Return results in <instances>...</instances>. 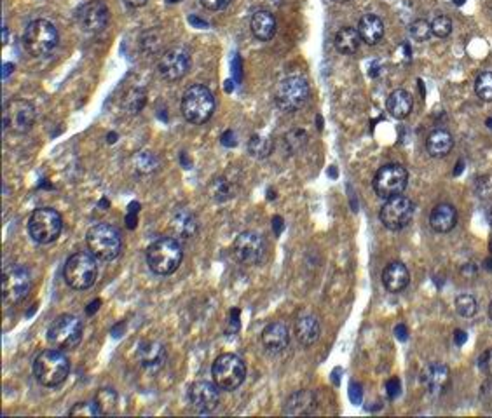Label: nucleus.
<instances>
[{"label":"nucleus","mask_w":492,"mask_h":418,"mask_svg":"<svg viewBox=\"0 0 492 418\" xmlns=\"http://www.w3.org/2000/svg\"><path fill=\"white\" fill-rule=\"evenodd\" d=\"M452 147H454V140L451 132L445 129H436L426 140V150L431 157H445L452 150Z\"/></svg>","instance_id":"c756f323"},{"label":"nucleus","mask_w":492,"mask_h":418,"mask_svg":"<svg viewBox=\"0 0 492 418\" xmlns=\"http://www.w3.org/2000/svg\"><path fill=\"white\" fill-rule=\"evenodd\" d=\"M143 107H145V91H142V89H133L126 100H124V108L131 113H138Z\"/></svg>","instance_id":"4c0bfd02"},{"label":"nucleus","mask_w":492,"mask_h":418,"mask_svg":"<svg viewBox=\"0 0 492 418\" xmlns=\"http://www.w3.org/2000/svg\"><path fill=\"white\" fill-rule=\"evenodd\" d=\"M4 127L14 135H25L35 124V107L30 101L13 98L4 105Z\"/></svg>","instance_id":"f8f14e48"},{"label":"nucleus","mask_w":492,"mask_h":418,"mask_svg":"<svg viewBox=\"0 0 492 418\" xmlns=\"http://www.w3.org/2000/svg\"><path fill=\"white\" fill-rule=\"evenodd\" d=\"M250 28H252V33L255 35V38H259V41H271L276 35V28H278V26H276L275 14L264 9L257 11L252 16V21H250Z\"/></svg>","instance_id":"a878e982"},{"label":"nucleus","mask_w":492,"mask_h":418,"mask_svg":"<svg viewBox=\"0 0 492 418\" xmlns=\"http://www.w3.org/2000/svg\"><path fill=\"white\" fill-rule=\"evenodd\" d=\"M126 2V6L130 7H135V9H138V7H143L148 0H124Z\"/></svg>","instance_id":"3c124183"},{"label":"nucleus","mask_w":492,"mask_h":418,"mask_svg":"<svg viewBox=\"0 0 492 418\" xmlns=\"http://www.w3.org/2000/svg\"><path fill=\"white\" fill-rule=\"evenodd\" d=\"M70 417H100V409L95 401L88 402H77L72 409L68 412Z\"/></svg>","instance_id":"a19ab883"},{"label":"nucleus","mask_w":492,"mask_h":418,"mask_svg":"<svg viewBox=\"0 0 492 418\" xmlns=\"http://www.w3.org/2000/svg\"><path fill=\"white\" fill-rule=\"evenodd\" d=\"M175 2H178V0H175Z\"/></svg>","instance_id":"052dcab7"},{"label":"nucleus","mask_w":492,"mask_h":418,"mask_svg":"<svg viewBox=\"0 0 492 418\" xmlns=\"http://www.w3.org/2000/svg\"><path fill=\"white\" fill-rule=\"evenodd\" d=\"M147 265L155 276H171L183 260V249L175 237H161L147 248Z\"/></svg>","instance_id":"f257e3e1"},{"label":"nucleus","mask_w":492,"mask_h":418,"mask_svg":"<svg viewBox=\"0 0 492 418\" xmlns=\"http://www.w3.org/2000/svg\"><path fill=\"white\" fill-rule=\"evenodd\" d=\"M63 220L53 208H39L29 218V234L39 244H51L61 236Z\"/></svg>","instance_id":"6e6552de"},{"label":"nucleus","mask_w":492,"mask_h":418,"mask_svg":"<svg viewBox=\"0 0 492 418\" xmlns=\"http://www.w3.org/2000/svg\"><path fill=\"white\" fill-rule=\"evenodd\" d=\"M319 335H322V324H319L318 318H314V315H302L295 323V337L299 340L300 345H314L319 340Z\"/></svg>","instance_id":"393cba45"},{"label":"nucleus","mask_w":492,"mask_h":418,"mask_svg":"<svg viewBox=\"0 0 492 418\" xmlns=\"http://www.w3.org/2000/svg\"><path fill=\"white\" fill-rule=\"evenodd\" d=\"M136 357H138V362L142 365L143 370L159 371L166 362L168 354L163 343L147 340V342L140 343L138 350H136Z\"/></svg>","instance_id":"aec40b11"},{"label":"nucleus","mask_w":492,"mask_h":418,"mask_svg":"<svg viewBox=\"0 0 492 418\" xmlns=\"http://www.w3.org/2000/svg\"><path fill=\"white\" fill-rule=\"evenodd\" d=\"M349 397L354 404H360L362 397H363V390L360 384H351L349 387Z\"/></svg>","instance_id":"de8ad7c7"},{"label":"nucleus","mask_w":492,"mask_h":418,"mask_svg":"<svg viewBox=\"0 0 492 418\" xmlns=\"http://www.w3.org/2000/svg\"><path fill=\"white\" fill-rule=\"evenodd\" d=\"M262 343L269 352H283L290 343V333H288L287 324L281 321L267 324L262 331Z\"/></svg>","instance_id":"4be33fe9"},{"label":"nucleus","mask_w":492,"mask_h":418,"mask_svg":"<svg viewBox=\"0 0 492 418\" xmlns=\"http://www.w3.org/2000/svg\"><path fill=\"white\" fill-rule=\"evenodd\" d=\"M215 112V96L206 85L194 84L183 93L182 98V115L187 122L201 124L208 122Z\"/></svg>","instance_id":"39448f33"},{"label":"nucleus","mask_w":492,"mask_h":418,"mask_svg":"<svg viewBox=\"0 0 492 418\" xmlns=\"http://www.w3.org/2000/svg\"><path fill=\"white\" fill-rule=\"evenodd\" d=\"M213 382L220 390H236L246 378V365L236 354H222L212 366Z\"/></svg>","instance_id":"0eeeda50"},{"label":"nucleus","mask_w":492,"mask_h":418,"mask_svg":"<svg viewBox=\"0 0 492 418\" xmlns=\"http://www.w3.org/2000/svg\"><path fill=\"white\" fill-rule=\"evenodd\" d=\"M475 93L482 101H492V72H482L476 77Z\"/></svg>","instance_id":"f704fd0d"},{"label":"nucleus","mask_w":492,"mask_h":418,"mask_svg":"<svg viewBox=\"0 0 492 418\" xmlns=\"http://www.w3.org/2000/svg\"><path fill=\"white\" fill-rule=\"evenodd\" d=\"M248 150L253 157L265 159L272 152V140L265 136H253L248 143Z\"/></svg>","instance_id":"72a5a7b5"},{"label":"nucleus","mask_w":492,"mask_h":418,"mask_svg":"<svg viewBox=\"0 0 492 418\" xmlns=\"http://www.w3.org/2000/svg\"><path fill=\"white\" fill-rule=\"evenodd\" d=\"M458 224V211L452 204H436L429 213V226L439 234H449Z\"/></svg>","instance_id":"b1692460"},{"label":"nucleus","mask_w":492,"mask_h":418,"mask_svg":"<svg viewBox=\"0 0 492 418\" xmlns=\"http://www.w3.org/2000/svg\"><path fill=\"white\" fill-rule=\"evenodd\" d=\"M362 44V37L358 33V28H351V26H344L341 28L335 35V48L341 54H354L358 49H360Z\"/></svg>","instance_id":"7c9ffc66"},{"label":"nucleus","mask_w":492,"mask_h":418,"mask_svg":"<svg viewBox=\"0 0 492 418\" xmlns=\"http://www.w3.org/2000/svg\"><path fill=\"white\" fill-rule=\"evenodd\" d=\"M309 93V84H307V80L304 77L290 75L278 84L275 100L280 110L295 113L307 103Z\"/></svg>","instance_id":"1a4fd4ad"},{"label":"nucleus","mask_w":492,"mask_h":418,"mask_svg":"<svg viewBox=\"0 0 492 418\" xmlns=\"http://www.w3.org/2000/svg\"><path fill=\"white\" fill-rule=\"evenodd\" d=\"M232 253L240 263L243 265H257L265 256V241L260 234L253 230H246L234 239Z\"/></svg>","instance_id":"f3484780"},{"label":"nucleus","mask_w":492,"mask_h":418,"mask_svg":"<svg viewBox=\"0 0 492 418\" xmlns=\"http://www.w3.org/2000/svg\"><path fill=\"white\" fill-rule=\"evenodd\" d=\"M414 211H416V206L409 197L396 195V197L386 199L384 206L381 208V221L391 232H400L412 221Z\"/></svg>","instance_id":"4468645a"},{"label":"nucleus","mask_w":492,"mask_h":418,"mask_svg":"<svg viewBox=\"0 0 492 418\" xmlns=\"http://www.w3.org/2000/svg\"><path fill=\"white\" fill-rule=\"evenodd\" d=\"M70 373L68 357L56 349L41 352L34 361V377L42 387L54 389L66 380Z\"/></svg>","instance_id":"f03ea898"},{"label":"nucleus","mask_w":492,"mask_h":418,"mask_svg":"<svg viewBox=\"0 0 492 418\" xmlns=\"http://www.w3.org/2000/svg\"><path fill=\"white\" fill-rule=\"evenodd\" d=\"M32 279L25 267L16 263H9L2 271V300L6 305H16L26 298Z\"/></svg>","instance_id":"9d476101"},{"label":"nucleus","mask_w":492,"mask_h":418,"mask_svg":"<svg viewBox=\"0 0 492 418\" xmlns=\"http://www.w3.org/2000/svg\"><path fill=\"white\" fill-rule=\"evenodd\" d=\"M93 401L96 402L101 415H112L117 406V392L114 389H108V387L107 389H100Z\"/></svg>","instance_id":"2f4dec72"},{"label":"nucleus","mask_w":492,"mask_h":418,"mask_svg":"<svg viewBox=\"0 0 492 418\" xmlns=\"http://www.w3.org/2000/svg\"><path fill=\"white\" fill-rule=\"evenodd\" d=\"M431 33L436 35L439 38H445L452 33V21L451 18L445 16V14H439V16L433 18L431 21Z\"/></svg>","instance_id":"ea45409f"},{"label":"nucleus","mask_w":492,"mask_h":418,"mask_svg":"<svg viewBox=\"0 0 492 418\" xmlns=\"http://www.w3.org/2000/svg\"><path fill=\"white\" fill-rule=\"evenodd\" d=\"M60 42L56 26L48 19H34L23 32V46L34 58H46L56 49Z\"/></svg>","instance_id":"20e7f679"},{"label":"nucleus","mask_w":492,"mask_h":418,"mask_svg":"<svg viewBox=\"0 0 492 418\" xmlns=\"http://www.w3.org/2000/svg\"><path fill=\"white\" fill-rule=\"evenodd\" d=\"M158 157L152 152H140L135 157V166L140 173H152L158 167Z\"/></svg>","instance_id":"58836bf2"},{"label":"nucleus","mask_w":492,"mask_h":418,"mask_svg":"<svg viewBox=\"0 0 492 418\" xmlns=\"http://www.w3.org/2000/svg\"><path fill=\"white\" fill-rule=\"evenodd\" d=\"M489 318L492 319V302L489 303Z\"/></svg>","instance_id":"bf43d9fd"},{"label":"nucleus","mask_w":492,"mask_h":418,"mask_svg":"<svg viewBox=\"0 0 492 418\" xmlns=\"http://www.w3.org/2000/svg\"><path fill=\"white\" fill-rule=\"evenodd\" d=\"M190 65H193V60H190L189 51L183 46H173L164 51L163 56L159 58L158 70L164 80L177 82L189 73Z\"/></svg>","instance_id":"2eb2a0df"},{"label":"nucleus","mask_w":492,"mask_h":418,"mask_svg":"<svg viewBox=\"0 0 492 418\" xmlns=\"http://www.w3.org/2000/svg\"><path fill=\"white\" fill-rule=\"evenodd\" d=\"M400 390H401V384L398 378H391V380H388V384H386V392H388L389 399H396Z\"/></svg>","instance_id":"49530a36"},{"label":"nucleus","mask_w":492,"mask_h":418,"mask_svg":"<svg viewBox=\"0 0 492 418\" xmlns=\"http://www.w3.org/2000/svg\"><path fill=\"white\" fill-rule=\"evenodd\" d=\"M464 2H466V0H454V4H456V6H463Z\"/></svg>","instance_id":"6e6d98bb"},{"label":"nucleus","mask_w":492,"mask_h":418,"mask_svg":"<svg viewBox=\"0 0 492 418\" xmlns=\"http://www.w3.org/2000/svg\"><path fill=\"white\" fill-rule=\"evenodd\" d=\"M410 283V273L407 265H404L401 261H391V263L386 265V268L382 271V284L389 293H400L409 286Z\"/></svg>","instance_id":"5701e85b"},{"label":"nucleus","mask_w":492,"mask_h":418,"mask_svg":"<svg viewBox=\"0 0 492 418\" xmlns=\"http://www.w3.org/2000/svg\"><path fill=\"white\" fill-rule=\"evenodd\" d=\"M480 399L486 402V404H492V377L487 378L482 387H480Z\"/></svg>","instance_id":"c03bdc74"},{"label":"nucleus","mask_w":492,"mask_h":418,"mask_svg":"<svg viewBox=\"0 0 492 418\" xmlns=\"http://www.w3.org/2000/svg\"><path fill=\"white\" fill-rule=\"evenodd\" d=\"M358 33H360L362 42L376 46L384 37V23L377 14H365L358 23Z\"/></svg>","instance_id":"bb28decb"},{"label":"nucleus","mask_w":492,"mask_h":418,"mask_svg":"<svg viewBox=\"0 0 492 418\" xmlns=\"http://www.w3.org/2000/svg\"><path fill=\"white\" fill-rule=\"evenodd\" d=\"M76 19L82 32L98 35L107 28L108 21H111V11L103 0H91V2L82 4L77 9Z\"/></svg>","instance_id":"dca6fc26"},{"label":"nucleus","mask_w":492,"mask_h":418,"mask_svg":"<svg viewBox=\"0 0 492 418\" xmlns=\"http://www.w3.org/2000/svg\"><path fill=\"white\" fill-rule=\"evenodd\" d=\"M394 335H396V338L400 340V342H405V340H407L409 331H407V328L404 326V324H398V326L394 328Z\"/></svg>","instance_id":"8fccbe9b"},{"label":"nucleus","mask_w":492,"mask_h":418,"mask_svg":"<svg viewBox=\"0 0 492 418\" xmlns=\"http://www.w3.org/2000/svg\"><path fill=\"white\" fill-rule=\"evenodd\" d=\"M466 340H468L466 331H463V330H456L454 331V343H456V345H458V347L464 345V343H466Z\"/></svg>","instance_id":"09e8293b"},{"label":"nucleus","mask_w":492,"mask_h":418,"mask_svg":"<svg viewBox=\"0 0 492 418\" xmlns=\"http://www.w3.org/2000/svg\"><path fill=\"white\" fill-rule=\"evenodd\" d=\"M335 4H347V2H351V0H334Z\"/></svg>","instance_id":"4d7b16f0"},{"label":"nucleus","mask_w":492,"mask_h":418,"mask_svg":"<svg viewBox=\"0 0 492 418\" xmlns=\"http://www.w3.org/2000/svg\"><path fill=\"white\" fill-rule=\"evenodd\" d=\"M409 171L401 164L382 166L374 177V190L381 199L396 197L407 189Z\"/></svg>","instance_id":"ddd939ff"},{"label":"nucleus","mask_w":492,"mask_h":418,"mask_svg":"<svg viewBox=\"0 0 492 418\" xmlns=\"http://www.w3.org/2000/svg\"><path fill=\"white\" fill-rule=\"evenodd\" d=\"M213 197L217 199V201H227L230 197V185L227 183V179L220 178V179H215L213 183Z\"/></svg>","instance_id":"79ce46f5"},{"label":"nucleus","mask_w":492,"mask_h":418,"mask_svg":"<svg viewBox=\"0 0 492 418\" xmlns=\"http://www.w3.org/2000/svg\"><path fill=\"white\" fill-rule=\"evenodd\" d=\"M98 303H100V300H96V302H95V303H93V305H91V308H89V314H93V312H95V310H96V305H98Z\"/></svg>","instance_id":"5fc2aeb1"},{"label":"nucleus","mask_w":492,"mask_h":418,"mask_svg":"<svg viewBox=\"0 0 492 418\" xmlns=\"http://www.w3.org/2000/svg\"><path fill=\"white\" fill-rule=\"evenodd\" d=\"M476 310H478V302H476L473 295L463 293V295H459L458 298H456V312H458L461 318H473Z\"/></svg>","instance_id":"473e14b6"},{"label":"nucleus","mask_w":492,"mask_h":418,"mask_svg":"<svg viewBox=\"0 0 492 418\" xmlns=\"http://www.w3.org/2000/svg\"><path fill=\"white\" fill-rule=\"evenodd\" d=\"M170 225H171V229H173V232L177 234L178 237H182V239H193L199 230V224H198L196 216H194L189 209H183V208L175 211L173 216H171Z\"/></svg>","instance_id":"cd10ccee"},{"label":"nucleus","mask_w":492,"mask_h":418,"mask_svg":"<svg viewBox=\"0 0 492 418\" xmlns=\"http://www.w3.org/2000/svg\"><path fill=\"white\" fill-rule=\"evenodd\" d=\"M88 249L93 256L101 261H112L119 256L123 241L119 230L108 224H98L88 230L86 234Z\"/></svg>","instance_id":"423d86ee"},{"label":"nucleus","mask_w":492,"mask_h":418,"mask_svg":"<svg viewBox=\"0 0 492 418\" xmlns=\"http://www.w3.org/2000/svg\"><path fill=\"white\" fill-rule=\"evenodd\" d=\"M461 169H463V161H459V162H458V166H456V171H454L456 177H458V174L461 173Z\"/></svg>","instance_id":"603ef678"},{"label":"nucleus","mask_w":492,"mask_h":418,"mask_svg":"<svg viewBox=\"0 0 492 418\" xmlns=\"http://www.w3.org/2000/svg\"><path fill=\"white\" fill-rule=\"evenodd\" d=\"M487 220H489V224L492 226V206H491L489 209H487Z\"/></svg>","instance_id":"864d4df0"},{"label":"nucleus","mask_w":492,"mask_h":418,"mask_svg":"<svg viewBox=\"0 0 492 418\" xmlns=\"http://www.w3.org/2000/svg\"><path fill=\"white\" fill-rule=\"evenodd\" d=\"M82 323L79 318L70 314H63L54 319L49 326L48 340L53 347L61 350H72L79 347L82 342Z\"/></svg>","instance_id":"9b49d317"},{"label":"nucleus","mask_w":492,"mask_h":418,"mask_svg":"<svg viewBox=\"0 0 492 418\" xmlns=\"http://www.w3.org/2000/svg\"><path fill=\"white\" fill-rule=\"evenodd\" d=\"M306 143L307 135L302 129H294V131H290L285 136V145H287V150L290 152V154H297V152L302 150V148L306 147Z\"/></svg>","instance_id":"c9c22d12"},{"label":"nucleus","mask_w":492,"mask_h":418,"mask_svg":"<svg viewBox=\"0 0 492 418\" xmlns=\"http://www.w3.org/2000/svg\"><path fill=\"white\" fill-rule=\"evenodd\" d=\"M412 96H410V93L405 91V89H394L391 95L388 96V101H386L388 112L391 113V117L398 120L407 119L410 112H412Z\"/></svg>","instance_id":"c85d7f7f"},{"label":"nucleus","mask_w":492,"mask_h":418,"mask_svg":"<svg viewBox=\"0 0 492 418\" xmlns=\"http://www.w3.org/2000/svg\"><path fill=\"white\" fill-rule=\"evenodd\" d=\"M201 4L208 11H222L229 6L230 0H201Z\"/></svg>","instance_id":"a18cd8bd"},{"label":"nucleus","mask_w":492,"mask_h":418,"mask_svg":"<svg viewBox=\"0 0 492 418\" xmlns=\"http://www.w3.org/2000/svg\"><path fill=\"white\" fill-rule=\"evenodd\" d=\"M451 370L442 362H429L421 371V384L426 387L428 394L431 397H440L451 387Z\"/></svg>","instance_id":"6ab92c4d"},{"label":"nucleus","mask_w":492,"mask_h":418,"mask_svg":"<svg viewBox=\"0 0 492 418\" xmlns=\"http://www.w3.org/2000/svg\"><path fill=\"white\" fill-rule=\"evenodd\" d=\"M189 401L194 412L201 413V415L213 413L218 408V402H220L217 384L206 380H199L196 384H193L189 389Z\"/></svg>","instance_id":"a211bd4d"},{"label":"nucleus","mask_w":492,"mask_h":418,"mask_svg":"<svg viewBox=\"0 0 492 418\" xmlns=\"http://www.w3.org/2000/svg\"><path fill=\"white\" fill-rule=\"evenodd\" d=\"M98 258L93 256L88 251L73 253L68 260L65 261L63 267V279L72 290L84 291L89 290L98 279Z\"/></svg>","instance_id":"7ed1b4c3"},{"label":"nucleus","mask_w":492,"mask_h":418,"mask_svg":"<svg viewBox=\"0 0 492 418\" xmlns=\"http://www.w3.org/2000/svg\"><path fill=\"white\" fill-rule=\"evenodd\" d=\"M476 366H478V370L482 371L483 375L492 377V349L483 350V352L478 355V359H476Z\"/></svg>","instance_id":"37998d69"},{"label":"nucleus","mask_w":492,"mask_h":418,"mask_svg":"<svg viewBox=\"0 0 492 418\" xmlns=\"http://www.w3.org/2000/svg\"><path fill=\"white\" fill-rule=\"evenodd\" d=\"M316 408H318V399L312 390H299V392L292 394L288 397L287 404H285V415L288 417H307L314 415Z\"/></svg>","instance_id":"412c9836"},{"label":"nucleus","mask_w":492,"mask_h":418,"mask_svg":"<svg viewBox=\"0 0 492 418\" xmlns=\"http://www.w3.org/2000/svg\"><path fill=\"white\" fill-rule=\"evenodd\" d=\"M409 32L414 41H428L431 37V23H428L426 19H416L414 23H410Z\"/></svg>","instance_id":"e433bc0d"},{"label":"nucleus","mask_w":492,"mask_h":418,"mask_svg":"<svg viewBox=\"0 0 492 418\" xmlns=\"http://www.w3.org/2000/svg\"><path fill=\"white\" fill-rule=\"evenodd\" d=\"M487 127H489V129H492V117H491V119H487Z\"/></svg>","instance_id":"13d9d810"}]
</instances>
